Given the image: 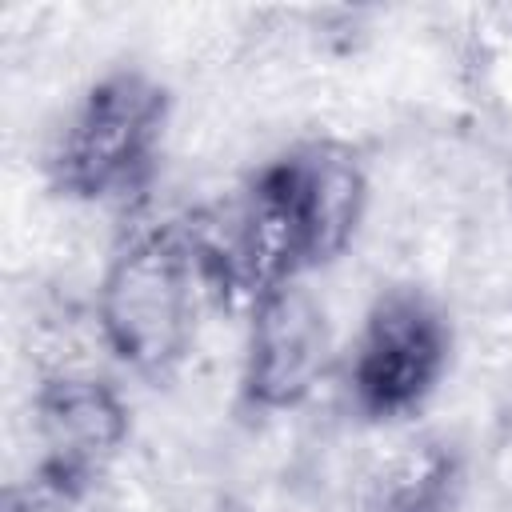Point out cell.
<instances>
[{"mask_svg": "<svg viewBox=\"0 0 512 512\" xmlns=\"http://www.w3.org/2000/svg\"><path fill=\"white\" fill-rule=\"evenodd\" d=\"M444 364L448 328L436 304L416 288H392L368 308L352 352L356 408L376 420L404 416L436 388Z\"/></svg>", "mask_w": 512, "mask_h": 512, "instance_id": "obj_3", "label": "cell"}, {"mask_svg": "<svg viewBox=\"0 0 512 512\" xmlns=\"http://www.w3.org/2000/svg\"><path fill=\"white\" fill-rule=\"evenodd\" d=\"M168 96L144 72H108L72 108L52 152V180L76 200L128 196L152 172Z\"/></svg>", "mask_w": 512, "mask_h": 512, "instance_id": "obj_2", "label": "cell"}, {"mask_svg": "<svg viewBox=\"0 0 512 512\" xmlns=\"http://www.w3.org/2000/svg\"><path fill=\"white\" fill-rule=\"evenodd\" d=\"M200 256L172 232H144L128 240L100 280V336L136 372H172L192 340Z\"/></svg>", "mask_w": 512, "mask_h": 512, "instance_id": "obj_1", "label": "cell"}, {"mask_svg": "<svg viewBox=\"0 0 512 512\" xmlns=\"http://www.w3.org/2000/svg\"><path fill=\"white\" fill-rule=\"evenodd\" d=\"M308 228L312 244V264H328L332 256L344 252L352 240L364 200H368V180L352 148L336 140H308L292 152L280 156Z\"/></svg>", "mask_w": 512, "mask_h": 512, "instance_id": "obj_6", "label": "cell"}, {"mask_svg": "<svg viewBox=\"0 0 512 512\" xmlns=\"http://www.w3.org/2000/svg\"><path fill=\"white\" fill-rule=\"evenodd\" d=\"M460 488V456L436 440H412L384 456L368 480L364 512H448Z\"/></svg>", "mask_w": 512, "mask_h": 512, "instance_id": "obj_7", "label": "cell"}, {"mask_svg": "<svg viewBox=\"0 0 512 512\" xmlns=\"http://www.w3.org/2000/svg\"><path fill=\"white\" fill-rule=\"evenodd\" d=\"M328 356L324 308L308 288L280 284L256 296L248 352H244V400L264 412L296 408L320 380Z\"/></svg>", "mask_w": 512, "mask_h": 512, "instance_id": "obj_5", "label": "cell"}, {"mask_svg": "<svg viewBox=\"0 0 512 512\" xmlns=\"http://www.w3.org/2000/svg\"><path fill=\"white\" fill-rule=\"evenodd\" d=\"M8 512H52V508L36 504L32 496H12V500H8Z\"/></svg>", "mask_w": 512, "mask_h": 512, "instance_id": "obj_8", "label": "cell"}, {"mask_svg": "<svg viewBox=\"0 0 512 512\" xmlns=\"http://www.w3.org/2000/svg\"><path fill=\"white\" fill-rule=\"evenodd\" d=\"M40 472L56 492L92 484L128 440V404L88 372H56L32 396Z\"/></svg>", "mask_w": 512, "mask_h": 512, "instance_id": "obj_4", "label": "cell"}]
</instances>
